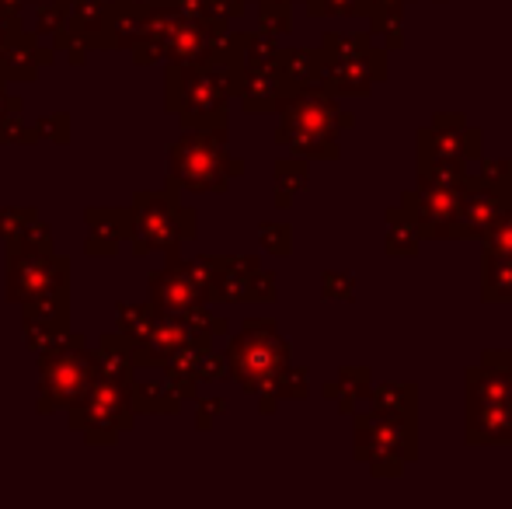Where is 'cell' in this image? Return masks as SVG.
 <instances>
[{"mask_svg":"<svg viewBox=\"0 0 512 509\" xmlns=\"http://www.w3.org/2000/svg\"><path fill=\"white\" fill-rule=\"evenodd\" d=\"M495 189H499L502 196H506V203H509V210H512V161H509V171H506V178H502V182L495 185Z\"/></svg>","mask_w":512,"mask_h":509,"instance_id":"7dc6e473","label":"cell"},{"mask_svg":"<svg viewBox=\"0 0 512 509\" xmlns=\"http://www.w3.org/2000/svg\"><path fill=\"white\" fill-rule=\"evenodd\" d=\"M258 241L269 255H290L293 252V227L290 224H262Z\"/></svg>","mask_w":512,"mask_h":509,"instance_id":"f35d334b","label":"cell"},{"mask_svg":"<svg viewBox=\"0 0 512 509\" xmlns=\"http://www.w3.org/2000/svg\"><path fill=\"white\" fill-rule=\"evenodd\" d=\"M35 4H46V0H35Z\"/></svg>","mask_w":512,"mask_h":509,"instance_id":"f5cc1de1","label":"cell"},{"mask_svg":"<svg viewBox=\"0 0 512 509\" xmlns=\"http://www.w3.org/2000/svg\"><path fill=\"white\" fill-rule=\"evenodd\" d=\"M258 25H262V32L272 35V39H279V35H290L293 4H272V0H262V4H258Z\"/></svg>","mask_w":512,"mask_h":509,"instance_id":"e575fe53","label":"cell"},{"mask_svg":"<svg viewBox=\"0 0 512 509\" xmlns=\"http://www.w3.org/2000/svg\"><path fill=\"white\" fill-rule=\"evenodd\" d=\"M321 297L328 300H352L356 297V276H349V272H321Z\"/></svg>","mask_w":512,"mask_h":509,"instance_id":"ab89813d","label":"cell"},{"mask_svg":"<svg viewBox=\"0 0 512 509\" xmlns=\"http://www.w3.org/2000/svg\"><path fill=\"white\" fill-rule=\"evenodd\" d=\"M418 154L457 157V161H478L485 154V133L478 126H467L464 112H439L429 126L415 133Z\"/></svg>","mask_w":512,"mask_h":509,"instance_id":"4fadbf2b","label":"cell"},{"mask_svg":"<svg viewBox=\"0 0 512 509\" xmlns=\"http://www.w3.org/2000/svg\"><path fill=\"white\" fill-rule=\"evenodd\" d=\"M321 88L331 95L366 98L387 81V49L370 32H328L321 46Z\"/></svg>","mask_w":512,"mask_h":509,"instance_id":"5b68a950","label":"cell"},{"mask_svg":"<svg viewBox=\"0 0 512 509\" xmlns=\"http://www.w3.org/2000/svg\"><path fill=\"white\" fill-rule=\"evenodd\" d=\"M478 241L485 245V252L502 255V258H512V210L502 213V217L495 220V224L488 227V231L481 234Z\"/></svg>","mask_w":512,"mask_h":509,"instance_id":"d590c367","label":"cell"},{"mask_svg":"<svg viewBox=\"0 0 512 509\" xmlns=\"http://www.w3.org/2000/svg\"><path fill=\"white\" fill-rule=\"evenodd\" d=\"M244 4H248V0H209V14H213V18H220V21L241 18Z\"/></svg>","mask_w":512,"mask_h":509,"instance_id":"f6af8a7d","label":"cell"},{"mask_svg":"<svg viewBox=\"0 0 512 509\" xmlns=\"http://www.w3.org/2000/svg\"><path fill=\"white\" fill-rule=\"evenodd\" d=\"M366 21H370L366 32L373 35V42H380L384 49L405 46V7H373Z\"/></svg>","mask_w":512,"mask_h":509,"instance_id":"f546056e","label":"cell"},{"mask_svg":"<svg viewBox=\"0 0 512 509\" xmlns=\"http://www.w3.org/2000/svg\"><path fill=\"white\" fill-rule=\"evenodd\" d=\"M310 18H366L373 0H300Z\"/></svg>","mask_w":512,"mask_h":509,"instance_id":"836d02e7","label":"cell"},{"mask_svg":"<svg viewBox=\"0 0 512 509\" xmlns=\"http://www.w3.org/2000/svg\"><path fill=\"white\" fill-rule=\"evenodd\" d=\"M70 265L63 255L53 252H25L11 255L7 265V300L11 304H28V300L67 293Z\"/></svg>","mask_w":512,"mask_h":509,"instance_id":"7c38bea8","label":"cell"},{"mask_svg":"<svg viewBox=\"0 0 512 509\" xmlns=\"http://www.w3.org/2000/svg\"><path fill=\"white\" fill-rule=\"evenodd\" d=\"M481 300L485 304H512V258L485 252V265H481Z\"/></svg>","mask_w":512,"mask_h":509,"instance_id":"4316f807","label":"cell"},{"mask_svg":"<svg viewBox=\"0 0 512 509\" xmlns=\"http://www.w3.org/2000/svg\"><path fill=\"white\" fill-rule=\"evenodd\" d=\"M237 95H241L244 112H251V116H262V112H276V105L283 102L286 88H283V81H279L276 67H269V70H241Z\"/></svg>","mask_w":512,"mask_h":509,"instance_id":"d6986e66","label":"cell"},{"mask_svg":"<svg viewBox=\"0 0 512 509\" xmlns=\"http://www.w3.org/2000/svg\"><path fill=\"white\" fill-rule=\"evenodd\" d=\"M126 4H136V7H150V4H157V0H126Z\"/></svg>","mask_w":512,"mask_h":509,"instance_id":"f907efd6","label":"cell"},{"mask_svg":"<svg viewBox=\"0 0 512 509\" xmlns=\"http://www.w3.org/2000/svg\"><path fill=\"white\" fill-rule=\"evenodd\" d=\"M223 412H227V405H223L220 398H199V412H196L199 429H209L216 415H223Z\"/></svg>","mask_w":512,"mask_h":509,"instance_id":"ee69618b","label":"cell"},{"mask_svg":"<svg viewBox=\"0 0 512 509\" xmlns=\"http://www.w3.org/2000/svg\"><path fill=\"white\" fill-rule=\"evenodd\" d=\"M279 129L276 140L290 147L300 157H317V161H335L338 133L356 126V116L338 105V95L324 91L321 84L300 91H286L283 102L276 105Z\"/></svg>","mask_w":512,"mask_h":509,"instance_id":"6da1fadb","label":"cell"},{"mask_svg":"<svg viewBox=\"0 0 512 509\" xmlns=\"http://www.w3.org/2000/svg\"><path fill=\"white\" fill-rule=\"evenodd\" d=\"M509 210L506 196H502L495 185H485L474 178L471 185L464 189L460 196V206H457V217H453V227H450V241H474Z\"/></svg>","mask_w":512,"mask_h":509,"instance_id":"9a60e30c","label":"cell"},{"mask_svg":"<svg viewBox=\"0 0 512 509\" xmlns=\"http://www.w3.org/2000/svg\"><path fill=\"white\" fill-rule=\"evenodd\" d=\"M108 7L112 4H105V0H67V11H70L67 32L88 49H108V35H105Z\"/></svg>","mask_w":512,"mask_h":509,"instance_id":"ffe728a7","label":"cell"},{"mask_svg":"<svg viewBox=\"0 0 512 509\" xmlns=\"http://www.w3.org/2000/svg\"><path fill=\"white\" fill-rule=\"evenodd\" d=\"M91 360H95V370L102 377L133 384L136 356H133V342H129L126 335H102V342H98V349L91 353Z\"/></svg>","mask_w":512,"mask_h":509,"instance_id":"603a6c76","label":"cell"},{"mask_svg":"<svg viewBox=\"0 0 512 509\" xmlns=\"http://www.w3.org/2000/svg\"><path fill=\"white\" fill-rule=\"evenodd\" d=\"M384 248H387V255H401V258L418 255V248H422V238H418L415 224L401 213V206H391V210H387Z\"/></svg>","mask_w":512,"mask_h":509,"instance_id":"4dcf8cb0","label":"cell"},{"mask_svg":"<svg viewBox=\"0 0 512 509\" xmlns=\"http://www.w3.org/2000/svg\"><path fill=\"white\" fill-rule=\"evenodd\" d=\"M223 360H227V374L248 394H255L262 412H276L272 387H276L279 374L290 367V346L279 335L276 321L248 318L241 325V332L230 339Z\"/></svg>","mask_w":512,"mask_h":509,"instance_id":"3957f363","label":"cell"},{"mask_svg":"<svg viewBox=\"0 0 512 509\" xmlns=\"http://www.w3.org/2000/svg\"><path fill=\"white\" fill-rule=\"evenodd\" d=\"M237 175H244V161L230 154L227 126L185 129L168 150L171 192H227Z\"/></svg>","mask_w":512,"mask_h":509,"instance_id":"7a4b0ae2","label":"cell"},{"mask_svg":"<svg viewBox=\"0 0 512 509\" xmlns=\"http://www.w3.org/2000/svg\"><path fill=\"white\" fill-rule=\"evenodd\" d=\"M70 429H81L88 443H115L119 429L133 426V398H129L126 381L98 374L91 381L88 394L67 408Z\"/></svg>","mask_w":512,"mask_h":509,"instance_id":"9c48e42d","label":"cell"},{"mask_svg":"<svg viewBox=\"0 0 512 509\" xmlns=\"http://www.w3.org/2000/svg\"><path fill=\"white\" fill-rule=\"evenodd\" d=\"M370 387H373V374L370 367H342L338 377L331 384H324V394L338 405L342 415H352L356 405L363 398H370Z\"/></svg>","mask_w":512,"mask_h":509,"instance_id":"cb8c5ba5","label":"cell"},{"mask_svg":"<svg viewBox=\"0 0 512 509\" xmlns=\"http://www.w3.org/2000/svg\"><path fill=\"white\" fill-rule=\"evenodd\" d=\"M241 67H223V63H206V67H168V112L182 119L185 129L227 126L230 95H237Z\"/></svg>","mask_w":512,"mask_h":509,"instance_id":"277c9868","label":"cell"},{"mask_svg":"<svg viewBox=\"0 0 512 509\" xmlns=\"http://www.w3.org/2000/svg\"><path fill=\"white\" fill-rule=\"evenodd\" d=\"M464 192L457 189H422L415 185L401 196V213L415 224L422 241H450V227Z\"/></svg>","mask_w":512,"mask_h":509,"instance_id":"5bb4252c","label":"cell"},{"mask_svg":"<svg viewBox=\"0 0 512 509\" xmlns=\"http://www.w3.org/2000/svg\"><path fill=\"white\" fill-rule=\"evenodd\" d=\"M7 248L11 255H25V252H53V234H49L46 224H39V217L21 224L18 231L7 238Z\"/></svg>","mask_w":512,"mask_h":509,"instance_id":"d6a6232c","label":"cell"},{"mask_svg":"<svg viewBox=\"0 0 512 509\" xmlns=\"http://www.w3.org/2000/svg\"><path fill=\"white\" fill-rule=\"evenodd\" d=\"M272 394H276V401H300L310 394V384H307V370L304 367H286L283 374H279L276 387H272Z\"/></svg>","mask_w":512,"mask_h":509,"instance_id":"74e56055","label":"cell"},{"mask_svg":"<svg viewBox=\"0 0 512 509\" xmlns=\"http://www.w3.org/2000/svg\"><path fill=\"white\" fill-rule=\"evenodd\" d=\"M307 185H310L307 157L293 154V157L276 161V206H279V210L293 206V196H297V192H304Z\"/></svg>","mask_w":512,"mask_h":509,"instance_id":"83f0119b","label":"cell"},{"mask_svg":"<svg viewBox=\"0 0 512 509\" xmlns=\"http://www.w3.org/2000/svg\"><path fill=\"white\" fill-rule=\"evenodd\" d=\"M88 248L91 255H112L133 234V210H88Z\"/></svg>","mask_w":512,"mask_h":509,"instance_id":"ac0fdd59","label":"cell"},{"mask_svg":"<svg viewBox=\"0 0 512 509\" xmlns=\"http://www.w3.org/2000/svg\"><path fill=\"white\" fill-rule=\"evenodd\" d=\"M39 213L32 210V206H25V210H14V206H4L0 210V241H7L14 231H18L21 224H28V220H35Z\"/></svg>","mask_w":512,"mask_h":509,"instance_id":"60d3db41","label":"cell"},{"mask_svg":"<svg viewBox=\"0 0 512 509\" xmlns=\"http://www.w3.org/2000/svg\"><path fill=\"white\" fill-rule=\"evenodd\" d=\"M467 443H474V447L512 443V401L467 405Z\"/></svg>","mask_w":512,"mask_h":509,"instance_id":"2e32d148","label":"cell"},{"mask_svg":"<svg viewBox=\"0 0 512 509\" xmlns=\"http://www.w3.org/2000/svg\"><path fill=\"white\" fill-rule=\"evenodd\" d=\"M46 63H53V53L35 46V35L18 32L0 46V81H32Z\"/></svg>","mask_w":512,"mask_h":509,"instance_id":"e0dca14e","label":"cell"},{"mask_svg":"<svg viewBox=\"0 0 512 509\" xmlns=\"http://www.w3.org/2000/svg\"><path fill=\"white\" fill-rule=\"evenodd\" d=\"M370 408L373 412L418 415V384L415 381H384L380 387H370Z\"/></svg>","mask_w":512,"mask_h":509,"instance_id":"484cf974","label":"cell"},{"mask_svg":"<svg viewBox=\"0 0 512 509\" xmlns=\"http://www.w3.org/2000/svg\"><path fill=\"white\" fill-rule=\"evenodd\" d=\"M206 300H220V304H272L276 300V272L262 269V262L251 255L241 258H216L213 272L206 283Z\"/></svg>","mask_w":512,"mask_h":509,"instance_id":"8fae6325","label":"cell"},{"mask_svg":"<svg viewBox=\"0 0 512 509\" xmlns=\"http://www.w3.org/2000/svg\"><path fill=\"white\" fill-rule=\"evenodd\" d=\"M439 4H446V0H439Z\"/></svg>","mask_w":512,"mask_h":509,"instance_id":"db71d44e","label":"cell"},{"mask_svg":"<svg viewBox=\"0 0 512 509\" xmlns=\"http://www.w3.org/2000/svg\"><path fill=\"white\" fill-rule=\"evenodd\" d=\"M25 4H28V0H0V7H4V11H11V14H18Z\"/></svg>","mask_w":512,"mask_h":509,"instance_id":"c3c4849f","label":"cell"},{"mask_svg":"<svg viewBox=\"0 0 512 509\" xmlns=\"http://www.w3.org/2000/svg\"><path fill=\"white\" fill-rule=\"evenodd\" d=\"M321 67H324L321 49L297 46V49H279V56H276V74L286 91H300V88L321 84Z\"/></svg>","mask_w":512,"mask_h":509,"instance_id":"44dd1931","label":"cell"},{"mask_svg":"<svg viewBox=\"0 0 512 509\" xmlns=\"http://www.w3.org/2000/svg\"><path fill=\"white\" fill-rule=\"evenodd\" d=\"M67 136H70V123H67V116H49V119H39V126H35V140L67 143Z\"/></svg>","mask_w":512,"mask_h":509,"instance_id":"b9f144b4","label":"cell"},{"mask_svg":"<svg viewBox=\"0 0 512 509\" xmlns=\"http://www.w3.org/2000/svg\"><path fill=\"white\" fill-rule=\"evenodd\" d=\"M21 98H7V91H4V81H0V126H4V119H7V112L18 105Z\"/></svg>","mask_w":512,"mask_h":509,"instance_id":"bcb514c9","label":"cell"},{"mask_svg":"<svg viewBox=\"0 0 512 509\" xmlns=\"http://www.w3.org/2000/svg\"><path fill=\"white\" fill-rule=\"evenodd\" d=\"M471 182H474V175L467 171V161H457V157L418 154V185H422V189H457V192H464Z\"/></svg>","mask_w":512,"mask_h":509,"instance_id":"7402d4cb","label":"cell"},{"mask_svg":"<svg viewBox=\"0 0 512 509\" xmlns=\"http://www.w3.org/2000/svg\"><path fill=\"white\" fill-rule=\"evenodd\" d=\"M129 398H133V412H150V415H168L178 412L182 394L171 384H129Z\"/></svg>","mask_w":512,"mask_h":509,"instance_id":"f1b7e54d","label":"cell"},{"mask_svg":"<svg viewBox=\"0 0 512 509\" xmlns=\"http://www.w3.org/2000/svg\"><path fill=\"white\" fill-rule=\"evenodd\" d=\"M258 4H262V0H258ZM272 4H297V0H272Z\"/></svg>","mask_w":512,"mask_h":509,"instance_id":"816d5d0a","label":"cell"},{"mask_svg":"<svg viewBox=\"0 0 512 509\" xmlns=\"http://www.w3.org/2000/svg\"><path fill=\"white\" fill-rule=\"evenodd\" d=\"M133 252L178 255L182 241L196 238V213L178 203V192H140L133 206Z\"/></svg>","mask_w":512,"mask_h":509,"instance_id":"ba28073f","label":"cell"},{"mask_svg":"<svg viewBox=\"0 0 512 509\" xmlns=\"http://www.w3.org/2000/svg\"><path fill=\"white\" fill-rule=\"evenodd\" d=\"M209 272H213V255L196 262H182L178 255H171L164 269L150 272V307L164 318H185L206 304Z\"/></svg>","mask_w":512,"mask_h":509,"instance_id":"30bf717a","label":"cell"},{"mask_svg":"<svg viewBox=\"0 0 512 509\" xmlns=\"http://www.w3.org/2000/svg\"><path fill=\"white\" fill-rule=\"evenodd\" d=\"M70 28V11L67 0H46L39 4V35H63Z\"/></svg>","mask_w":512,"mask_h":509,"instance_id":"8d00e7d4","label":"cell"},{"mask_svg":"<svg viewBox=\"0 0 512 509\" xmlns=\"http://www.w3.org/2000/svg\"><path fill=\"white\" fill-rule=\"evenodd\" d=\"M98 377L95 360L84 349V342L77 335H63L60 342H53L49 349H42L39 363V412H60L70 408L74 401H81L88 394L91 381Z\"/></svg>","mask_w":512,"mask_h":509,"instance_id":"52a82bcc","label":"cell"},{"mask_svg":"<svg viewBox=\"0 0 512 509\" xmlns=\"http://www.w3.org/2000/svg\"><path fill=\"white\" fill-rule=\"evenodd\" d=\"M143 21H147V7L126 4V0H115L108 7V49H133L136 39L143 35Z\"/></svg>","mask_w":512,"mask_h":509,"instance_id":"d4e9b609","label":"cell"},{"mask_svg":"<svg viewBox=\"0 0 512 509\" xmlns=\"http://www.w3.org/2000/svg\"><path fill=\"white\" fill-rule=\"evenodd\" d=\"M356 422V461L373 478H398L418 457V415L394 412H352Z\"/></svg>","mask_w":512,"mask_h":509,"instance_id":"8992f818","label":"cell"},{"mask_svg":"<svg viewBox=\"0 0 512 509\" xmlns=\"http://www.w3.org/2000/svg\"><path fill=\"white\" fill-rule=\"evenodd\" d=\"M415 0H373V7H408Z\"/></svg>","mask_w":512,"mask_h":509,"instance_id":"681fc988","label":"cell"},{"mask_svg":"<svg viewBox=\"0 0 512 509\" xmlns=\"http://www.w3.org/2000/svg\"><path fill=\"white\" fill-rule=\"evenodd\" d=\"M506 171H509V157H495V161H488L485 154L478 157V182H485V185H499L502 178H506Z\"/></svg>","mask_w":512,"mask_h":509,"instance_id":"7bdbcfd3","label":"cell"},{"mask_svg":"<svg viewBox=\"0 0 512 509\" xmlns=\"http://www.w3.org/2000/svg\"><path fill=\"white\" fill-rule=\"evenodd\" d=\"M157 321V311L150 304H119V335H126L133 346H140Z\"/></svg>","mask_w":512,"mask_h":509,"instance_id":"1f68e13d","label":"cell"}]
</instances>
